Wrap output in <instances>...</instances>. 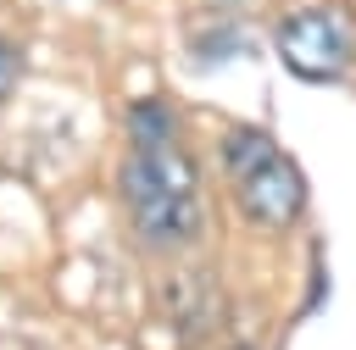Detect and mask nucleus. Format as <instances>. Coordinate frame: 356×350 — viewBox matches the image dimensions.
Returning <instances> with one entry per match:
<instances>
[{"label": "nucleus", "instance_id": "f257e3e1", "mask_svg": "<svg viewBox=\"0 0 356 350\" xmlns=\"http://www.w3.org/2000/svg\"><path fill=\"white\" fill-rule=\"evenodd\" d=\"M222 167H228V183H234L239 211L256 228H295L300 222V211H306V178L273 144V133L234 128L228 144H222Z\"/></svg>", "mask_w": 356, "mask_h": 350}, {"label": "nucleus", "instance_id": "7ed1b4c3", "mask_svg": "<svg viewBox=\"0 0 356 350\" xmlns=\"http://www.w3.org/2000/svg\"><path fill=\"white\" fill-rule=\"evenodd\" d=\"M195 161L178 150V144H156V150H128L122 161V200L128 211L134 206H150V200H178V194H195Z\"/></svg>", "mask_w": 356, "mask_h": 350}, {"label": "nucleus", "instance_id": "423d86ee", "mask_svg": "<svg viewBox=\"0 0 356 350\" xmlns=\"http://www.w3.org/2000/svg\"><path fill=\"white\" fill-rule=\"evenodd\" d=\"M11 89H17V50L0 39V106L11 100Z\"/></svg>", "mask_w": 356, "mask_h": 350}, {"label": "nucleus", "instance_id": "20e7f679", "mask_svg": "<svg viewBox=\"0 0 356 350\" xmlns=\"http://www.w3.org/2000/svg\"><path fill=\"white\" fill-rule=\"evenodd\" d=\"M134 228H139L145 244H156V250H178V244H189V239L206 228V217H200V194H178V200L134 206Z\"/></svg>", "mask_w": 356, "mask_h": 350}, {"label": "nucleus", "instance_id": "0eeeda50", "mask_svg": "<svg viewBox=\"0 0 356 350\" xmlns=\"http://www.w3.org/2000/svg\"><path fill=\"white\" fill-rule=\"evenodd\" d=\"M211 6H239V0H211Z\"/></svg>", "mask_w": 356, "mask_h": 350}, {"label": "nucleus", "instance_id": "f03ea898", "mask_svg": "<svg viewBox=\"0 0 356 350\" xmlns=\"http://www.w3.org/2000/svg\"><path fill=\"white\" fill-rule=\"evenodd\" d=\"M273 44L284 56V67L306 83H334L350 72L356 56V33L334 6H300L273 28Z\"/></svg>", "mask_w": 356, "mask_h": 350}, {"label": "nucleus", "instance_id": "39448f33", "mask_svg": "<svg viewBox=\"0 0 356 350\" xmlns=\"http://www.w3.org/2000/svg\"><path fill=\"white\" fill-rule=\"evenodd\" d=\"M128 133H134V150L178 144V117H172L161 100H134V106H128Z\"/></svg>", "mask_w": 356, "mask_h": 350}]
</instances>
